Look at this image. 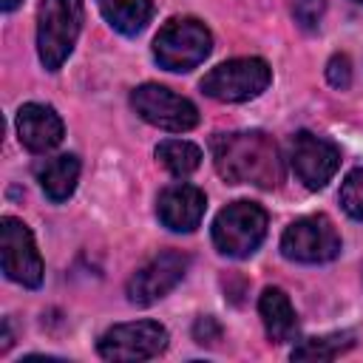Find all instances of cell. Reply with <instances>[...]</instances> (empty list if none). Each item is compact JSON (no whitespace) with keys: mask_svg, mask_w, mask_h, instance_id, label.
<instances>
[{"mask_svg":"<svg viewBox=\"0 0 363 363\" xmlns=\"http://www.w3.org/2000/svg\"><path fill=\"white\" fill-rule=\"evenodd\" d=\"M213 162L224 182L278 187L284 179V162L278 145L264 130H235L213 136Z\"/></svg>","mask_w":363,"mask_h":363,"instance_id":"obj_1","label":"cell"},{"mask_svg":"<svg viewBox=\"0 0 363 363\" xmlns=\"http://www.w3.org/2000/svg\"><path fill=\"white\" fill-rule=\"evenodd\" d=\"M82 28V0H40L37 6V54L45 71H60L71 57Z\"/></svg>","mask_w":363,"mask_h":363,"instance_id":"obj_2","label":"cell"},{"mask_svg":"<svg viewBox=\"0 0 363 363\" xmlns=\"http://www.w3.org/2000/svg\"><path fill=\"white\" fill-rule=\"evenodd\" d=\"M213 48L210 28L196 17H173L167 20L156 40H153V57L164 71L184 74L207 60Z\"/></svg>","mask_w":363,"mask_h":363,"instance_id":"obj_3","label":"cell"},{"mask_svg":"<svg viewBox=\"0 0 363 363\" xmlns=\"http://www.w3.org/2000/svg\"><path fill=\"white\" fill-rule=\"evenodd\" d=\"M272 68L261 57H238L216 65L199 82L201 94L216 102H247L267 91Z\"/></svg>","mask_w":363,"mask_h":363,"instance_id":"obj_4","label":"cell"},{"mask_svg":"<svg viewBox=\"0 0 363 363\" xmlns=\"http://www.w3.org/2000/svg\"><path fill=\"white\" fill-rule=\"evenodd\" d=\"M267 235V210L255 201H233L213 221V244L227 258L252 255Z\"/></svg>","mask_w":363,"mask_h":363,"instance_id":"obj_5","label":"cell"},{"mask_svg":"<svg viewBox=\"0 0 363 363\" xmlns=\"http://www.w3.org/2000/svg\"><path fill=\"white\" fill-rule=\"evenodd\" d=\"M130 105L147 125L170 130V133H184L199 125V108L187 96H179L170 88L156 85V82L139 85L130 94Z\"/></svg>","mask_w":363,"mask_h":363,"instance_id":"obj_6","label":"cell"},{"mask_svg":"<svg viewBox=\"0 0 363 363\" xmlns=\"http://www.w3.org/2000/svg\"><path fill=\"white\" fill-rule=\"evenodd\" d=\"M281 252L298 264H323L340 252V235L326 216H303L284 230Z\"/></svg>","mask_w":363,"mask_h":363,"instance_id":"obj_7","label":"cell"},{"mask_svg":"<svg viewBox=\"0 0 363 363\" xmlns=\"http://www.w3.org/2000/svg\"><path fill=\"white\" fill-rule=\"evenodd\" d=\"M96 349L105 360H119V363L150 360L167 349V329L156 320L116 323L99 337Z\"/></svg>","mask_w":363,"mask_h":363,"instance_id":"obj_8","label":"cell"},{"mask_svg":"<svg viewBox=\"0 0 363 363\" xmlns=\"http://www.w3.org/2000/svg\"><path fill=\"white\" fill-rule=\"evenodd\" d=\"M0 255H3V272L9 281L31 289L43 284V258L34 244V235L14 216H3L0 221Z\"/></svg>","mask_w":363,"mask_h":363,"instance_id":"obj_9","label":"cell"},{"mask_svg":"<svg viewBox=\"0 0 363 363\" xmlns=\"http://www.w3.org/2000/svg\"><path fill=\"white\" fill-rule=\"evenodd\" d=\"M190 258L179 250H164L156 258H150L142 269H136L125 286L128 301L133 306H150L159 298H164L187 272Z\"/></svg>","mask_w":363,"mask_h":363,"instance_id":"obj_10","label":"cell"},{"mask_svg":"<svg viewBox=\"0 0 363 363\" xmlns=\"http://www.w3.org/2000/svg\"><path fill=\"white\" fill-rule=\"evenodd\" d=\"M289 164L309 190H320L340 167V147L323 136L301 130L289 142Z\"/></svg>","mask_w":363,"mask_h":363,"instance_id":"obj_11","label":"cell"},{"mask_svg":"<svg viewBox=\"0 0 363 363\" xmlns=\"http://www.w3.org/2000/svg\"><path fill=\"white\" fill-rule=\"evenodd\" d=\"M204 210H207V199H204V190H199L196 184L164 187L156 201L159 221L173 233H193L201 224Z\"/></svg>","mask_w":363,"mask_h":363,"instance_id":"obj_12","label":"cell"},{"mask_svg":"<svg viewBox=\"0 0 363 363\" xmlns=\"http://www.w3.org/2000/svg\"><path fill=\"white\" fill-rule=\"evenodd\" d=\"M62 119L54 108L40 102H26L17 111V136L31 153H45L62 142Z\"/></svg>","mask_w":363,"mask_h":363,"instance_id":"obj_13","label":"cell"},{"mask_svg":"<svg viewBox=\"0 0 363 363\" xmlns=\"http://www.w3.org/2000/svg\"><path fill=\"white\" fill-rule=\"evenodd\" d=\"M258 312H261L264 332H267L269 343H286V340L298 337V315L284 289L267 286L258 298Z\"/></svg>","mask_w":363,"mask_h":363,"instance_id":"obj_14","label":"cell"},{"mask_svg":"<svg viewBox=\"0 0 363 363\" xmlns=\"http://www.w3.org/2000/svg\"><path fill=\"white\" fill-rule=\"evenodd\" d=\"M37 179H40V187L43 193L51 199V201H65L74 187H77V179H79V159L74 153H62V156H54V159H45L40 167H37Z\"/></svg>","mask_w":363,"mask_h":363,"instance_id":"obj_15","label":"cell"},{"mask_svg":"<svg viewBox=\"0 0 363 363\" xmlns=\"http://www.w3.org/2000/svg\"><path fill=\"white\" fill-rule=\"evenodd\" d=\"M99 9L111 28L125 37H136L153 17V0H99Z\"/></svg>","mask_w":363,"mask_h":363,"instance_id":"obj_16","label":"cell"},{"mask_svg":"<svg viewBox=\"0 0 363 363\" xmlns=\"http://www.w3.org/2000/svg\"><path fill=\"white\" fill-rule=\"evenodd\" d=\"M354 346L352 332H332L323 337H306L292 349V360H335Z\"/></svg>","mask_w":363,"mask_h":363,"instance_id":"obj_17","label":"cell"},{"mask_svg":"<svg viewBox=\"0 0 363 363\" xmlns=\"http://www.w3.org/2000/svg\"><path fill=\"white\" fill-rule=\"evenodd\" d=\"M156 159L173 176H190L201 164V150H199V145L184 142V139H164L156 147Z\"/></svg>","mask_w":363,"mask_h":363,"instance_id":"obj_18","label":"cell"},{"mask_svg":"<svg viewBox=\"0 0 363 363\" xmlns=\"http://www.w3.org/2000/svg\"><path fill=\"white\" fill-rule=\"evenodd\" d=\"M340 207H343L352 218L363 221V167L352 170V173L343 179V184H340Z\"/></svg>","mask_w":363,"mask_h":363,"instance_id":"obj_19","label":"cell"},{"mask_svg":"<svg viewBox=\"0 0 363 363\" xmlns=\"http://www.w3.org/2000/svg\"><path fill=\"white\" fill-rule=\"evenodd\" d=\"M326 0H292V17L303 31H315L323 20Z\"/></svg>","mask_w":363,"mask_h":363,"instance_id":"obj_20","label":"cell"},{"mask_svg":"<svg viewBox=\"0 0 363 363\" xmlns=\"http://www.w3.org/2000/svg\"><path fill=\"white\" fill-rule=\"evenodd\" d=\"M326 79L332 88H349L352 85V62L346 54H335L329 62H326Z\"/></svg>","mask_w":363,"mask_h":363,"instance_id":"obj_21","label":"cell"},{"mask_svg":"<svg viewBox=\"0 0 363 363\" xmlns=\"http://www.w3.org/2000/svg\"><path fill=\"white\" fill-rule=\"evenodd\" d=\"M193 337L201 346H213L216 340H221V326L216 323V318H199L193 323Z\"/></svg>","mask_w":363,"mask_h":363,"instance_id":"obj_22","label":"cell"},{"mask_svg":"<svg viewBox=\"0 0 363 363\" xmlns=\"http://www.w3.org/2000/svg\"><path fill=\"white\" fill-rule=\"evenodd\" d=\"M0 6H3V11H14L20 6V0H0Z\"/></svg>","mask_w":363,"mask_h":363,"instance_id":"obj_23","label":"cell"},{"mask_svg":"<svg viewBox=\"0 0 363 363\" xmlns=\"http://www.w3.org/2000/svg\"><path fill=\"white\" fill-rule=\"evenodd\" d=\"M357 3H363V0H357Z\"/></svg>","mask_w":363,"mask_h":363,"instance_id":"obj_24","label":"cell"}]
</instances>
